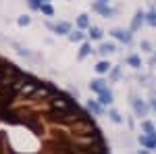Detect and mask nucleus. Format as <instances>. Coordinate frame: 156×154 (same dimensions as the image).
<instances>
[{"label": "nucleus", "instance_id": "nucleus-1", "mask_svg": "<svg viewBox=\"0 0 156 154\" xmlns=\"http://www.w3.org/2000/svg\"><path fill=\"white\" fill-rule=\"evenodd\" d=\"M131 106H133V110H135V117H140V119L148 117V113H150V106L146 104L140 96H135V94H131Z\"/></svg>", "mask_w": 156, "mask_h": 154}, {"label": "nucleus", "instance_id": "nucleus-2", "mask_svg": "<svg viewBox=\"0 0 156 154\" xmlns=\"http://www.w3.org/2000/svg\"><path fill=\"white\" fill-rule=\"evenodd\" d=\"M110 36L115 40H119V42H123V44H131L133 31L131 29H123V27H115V29H110Z\"/></svg>", "mask_w": 156, "mask_h": 154}, {"label": "nucleus", "instance_id": "nucleus-3", "mask_svg": "<svg viewBox=\"0 0 156 154\" xmlns=\"http://www.w3.org/2000/svg\"><path fill=\"white\" fill-rule=\"evenodd\" d=\"M50 31H54V34H58V36H69L71 34V23H67V21H58V23H46Z\"/></svg>", "mask_w": 156, "mask_h": 154}, {"label": "nucleus", "instance_id": "nucleus-4", "mask_svg": "<svg viewBox=\"0 0 156 154\" xmlns=\"http://www.w3.org/2000/svg\"><path fill=\"white\" fill-rule=\"evenodd\" d=\"M92 9H94L96 13H100L102 17H106V19L115 17V13H117L115 9H110V6H106V4H100V2H94V4H92Z\"/></svg>", "mask_w": 156, "mask_h": 154}, {"label": "nucleus", "instance_id": "nucleus-5", "mask_svg": "<svg viewBox=\"0 0 156 154\" xmlns=\"http://www.w3.org/2000/svg\"><path fill=\"white\" fill-rule=\"evenodd\" d=\"M140 144H142L144 148H148V150L156 148V133H142V135H140Z\"/></svg>", "mask_w": 156, "mask_h": 154}, {"label": "nucleus", "instance_id": "nucleus-6", "mask_svg": "<svg viewBox=\"0 0 156 154\" xmlns=\"http://www.w3.org/2000/svg\"><path fill=\"white\" fill-rule=\"evenodd\" d=\"M90 90L96 92V94H102V92H106V90H108V85H106L104 79H94V81L90 83Z\"/></svg>", "mask_w": 156, "mask_h": 154}, {"label": "nucleus", "instance_id": "nucleus-7", "mask_svg": "<svg viewBox=\"0 0 156 154\" xmlns=\"http://www.w3.org/2000/svg\"><path fill=\"white\" fill-rule=\"evenodd\" d=\"M144 21H146V13L144 11H137V13H135V17H133V21H131V31H137V29L142 27Z\"/></svg>", "mask_w": 156, "mask_h": 154}, {"label": "nucleus", "instance_id": "nucleus-8", "mask_svg": "<svg viewBox=\"0 0 156 154\" xmlns=\"http://www.w3.org/2000/svg\"><path fill=\"white\" fill-rule=\"evenodd\" d=\"M100 98H98V102L102 104V106H110L112 104V100H115V96H112V92L110 90H106V92H102V94H98Z\"/></svg>", "mask_w": 156, "mask_h": 154}, {"label": "nucleus", "instance_id": "nucleus-9", "mask_svg": "<svg viewBox=\"0 0 156 154\" xmlns=\"http://www.w3.org/2000/svg\"><path fill=\"white\" fill-rule=\"evenodd\" d=\"M117 50V46L112 44V42H104V44H100V48H98V52L102 54V56H108V54H112Z\"/></svg>", "mask_w": 156, "mask_h": 154}, {"label": "nucleus", "instance_id": "nucleus-10", "mask_svg": "<svg viewBox=\"0 0 156 154\" xmlns=\"http://www.w3.org/2000/svg\"><path fill=\"white\" fill-rule=\"evenodd\" d=\"M87 36H90V40H102V36H104V31L100 29V27H96V25H90V29H87Z\"/></svg>", "mask_w": 156, "mask_h": 154}, {"label": "nucleus", "instance_id": "nucleus-11", "mask_svg": "<svg viewBox=\"0 0 156 154\" xmlns=\"http://www.w3.org/2000/svg\"><path fill=\"white\" fill-rule=\"evenodd\" d=\"M110 69H112V65L108 63V60H100L96 65V73L98 75H106V73H110Z\"/></svg>", "mask_w": 156, "mask_h": 154}, {"label": "nucleus", "instance_id": "nucleus-12", "mask_svg": "<svg viewBox=\"0 0 156 154\" xmlns=\"http://www.w3.org/2000/svg\"><path fill=\"white\" fill-rule=\"evenodd\" d=\"M87 110H90L92 115L100 117V115H102V104H100V102H94V100H90V102H87Z\"/></svg>", "mask_w": 156, "mask_h": 154}, {"label": "nucleus", "instance_id": "nucleus-13", "mask_svg": "<svg viewBox=\"0 0 156 154\" xmlns=\"http://www.w3.org/2000/svg\"><path fill=\"white\" fill-rule=\"evenodd\" d=\"M127 65L133 67V69H140V67H142V59H140L137 54H129V56H127Z\"/></svg>", "mask_w": 156, "mask_h": 154}, {"label": "nucleus", "instance_id": "nucleus-14", "mask_svg": "<svg viewBox=\"0 0 156 154\" xmlns=\"http://www.w3.org/2000/svg\"><path fill=\"white\" fill-rule=\"evenodd\" d=\"M90 17H87V15H79V17H77V27H79V29H90Z\"/></svg>", "mask_w": 156, "mask_h": 154}, {"label": "nucleus", "instance_id": "nucleus-15", "mask_svg": "<svg viewBox=\"0 0 156 154\" xmlns=\"http://www.w3.org/2000/svg\"><path fill=\"white\" fill-rule=\"evenodd\" d=\"M69 42H73V44H75V42H83V31H81V29H75V31H71V34H69Z\"/></svg>", "mask_w": 156, "mask_h": 154}, {"label": "nucleus", "instance_id": "nucleus-16", "mask_svg": "<svg viewBox=\"0 0 156 154\" xmlns=\"http://www.w3.org/2000/svg\"><path fill=\"white\" fill-rule=\"evenodd\" d=\"M108 119H110L112 123H123V117H121V113L117 108H110V110H108Z\"/></svg>", "mask_w": 156, "mask_h": 154}, {"label": "nucleus", "instance_id": "nucleus-17", "mask_svg": "<svg viewBox=\"0 0 156 154\" xmlns=\"http://www.w3.org/2000/svg\"><path fill=\"white\" fill-rule=\"evenodd\" d=\"M92 52H94V50H92V46H90L87 42H83V44H81V50H79V60L85 59V56H87V54H92Z\"/></svg>", "mask_w": 156, "mask_h": 154}, {"label": "nucleus", "instance_id": "nucleus-18", "mask_svg": "<svg viewBox=\"0 0 156 154\" xmlns=\"http://www.w3.org/2000/svg\"><path fill=\"white\" fill-rule=\"evenodd\" d=\"M142 129H144V133H156V127L152 125V121H142Z\"/></svg>", "mask_w": 156, "mask_h": 154}, {"label": "nucleus", "instance_id": "nucleus-19", "mask_svg": "<svg viewBox=\"0 0 156 154\" xmlns=\"http://www.w3.org/2000/svg\"><path fill=\"white\" fill-rule=\"evenodd\" d=\"M40 11L44 13V15H46V17H52V15H54V6H52V4H50V2H44V4H42V9H40Z\"/></svg>", "mask_w": 156, "mask_h": 154}, {"label": "nucleus", "instance_id": "nucleus-20", "mask_svg": "<svg viewBox=\"0 0 156 154\" xmlns=\"http://www.w3.org/2000/svg\"><path fill=\"white\" fill-rule=\"evenodd\" d=\"M27 4H29V9H31V11H40V9H42V4H44V0H27Z\"/></svg>", "mask_w": 156, "mask_h": 154}, {"label": "nucleus", "instance_id": "nucleus-21", "mask_svg": "<svg viewBox=\"0 0 156 154\" xmlns=\"http://www.w3.org/2000/svg\"><path fill=\"white\" fill-rule=\"evenodd\" d=\"M146 23L152 25V27H156V11H150L148 15H146Z\"/></svg>", "mask_w": 156, "mask_h": 154}, {"label": "nucleus", "instance_id": "nucleus-22", "mask_svg": "<svg viewBox=\"0 0 156 154\" xmlns=\"http://www.w3.org/2000/svg\"><path fill=\"white\" fill-rule=\"evenodd\" d=\"M17 23H19V27H25V25L31 23V17H29V15H21V17L17 19Z\"/></svg>", "mask_w": 156, "mask_h": 154}, {"label": "nucleus", "instance_id": "nucleus-23", "mask_svg": "<svg viewBox=\"0 0 156 154\" xmlns=\"http://www.w3.org/2000/svg\"><path fill=\"white\" fill-rule=\"evenodd\" d=\"M140 48H142L144 52H150V54L154 52V50H152V42H148V40H142V42H140Z\"/></svg>", "mask_w": 156, "mask_h": 154}, {"label": "nucleus", "instance_id": "nucleus-24", "mask_svg": "<svg viewBox=\"0 0 156 154\" xmlns=\"http://www.w3.org/2000/svg\"><path fill=\"white\" fill-rule=\"evenodd\" d=\"M121 77V69L119 67H112V69H110V79H119Z\"/></svg>", "mask_w": 156, "mask_h": 154}, {"label": "nucleus", "instance_id": "nucleus-25", "mask_svg": "<svg viewBox=\"0 0 156 154\" xmlns=\"http://www.w3.org/2000/svg\"><path fill=\"white\" fill-rule=\"evenodd\" d=\"M17 52H19L21 56H31V52H29L27 48H23V46H17Z\"/></svg>", "mask_w": 156, "mask_h": 154}, {"label": "nucleus", "instance_id": "nucleus-26", "mask_svg": "<svg viewBox=\"0 0 156 154\" xmlns=\"http://www.w3.org/2000/svg\"><path fill=\"white\" fill-rule=\"evenodd\" d=\"M150 67H156V52L150 56Z\"/></svg>", "mask_w": 156, "mask_h": 154}, {"label": "nucleus", "instance_id": "nucleus-27", "mask_svg": "<svg viewBox=\"0 0 156 154\" xmlns=\"http://www.w3.org/2000/svg\"><path fill=\"white\" fill-rule=\"evenodd\" d=\"M96 2H100V4H108V0H96Z\"/></svg>", "mask_w": 156, "mask_h": 154}, {"label": "nucleus", "instance_id": "nucleus-28", "mask_svg": "<svg viewBox=\"0 0 156 154\" xmlns=\"http://www.w3.org/2000/svg\"><path fill=\"white\" fill-rule=\"evenodd\" d=\"M137 154H150V152H148V150H140Z\"/></svg>", "mask_w": 156, "mask_h": 154}, {"label": "nucleus", "instance_id": "nucleus-29", "mask_svg": "<svg viewBox=\"0 0 156 154\" xmlns=\"http://www.w3.org/2000/svg\"><path fill=\"white\" fill-rule=\"evenodd\" d=\"M44 2H50V0H44Z\"/></svg>", "mask_w": 156, "mask_h": 154}, {"label": "nucleus", "instance_id": "nucleus-30", "mask_svg": "<svg viewBox=\"0 0 156 154\" xmlns=\"http://www.w3.org/2000/svg\"><path fill=\"white\" fill-rule=\"evenodd\" d=\"M0 79H2V75H0Z\"/></svg>", "mask_w": 156, "mask_h": 154}]
</instances>
